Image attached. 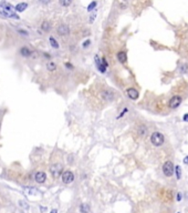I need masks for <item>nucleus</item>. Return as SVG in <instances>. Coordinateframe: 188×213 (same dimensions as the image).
<instances>
[{
	"instance_id": "obj_1",
	"label": "nucleus",
	"mask_w": 188,
	"mask_h": 213,
	"mask_svg": "<svg viewBox=\"0 0 188 213\" xmlns=\"http://www.w3.org/2000/svg\"><path fill=\"white\" fill-rule=\"evenodd\" d=\"M150 142H152V144L155 146H160L164 144V142H165V137L163 133H160L158 131H155L152 133L150 135Z\"/></svg>"
},
{
	"instance_id": "obj_2",
	"label": "nucleus",
	"mask_w": 188,
	"mask_h": 213,
	"mask_svg": "<svg viewBox=\"0 0 188 213\" xmlns=\"http://www.w3.org/2000/svg\"><path fill=\"white\" fill-rule=\"evenodd\" d=\"M163 173H164V175L165 177H167V178H171V177H173V174H174V169H175V167H174V164H173V162L171 161H166L164 164H163Z\"/></svg>"
},
{
	"instance_id": "obj_3",
	"label": "nucleus",
	"mask_w": 188,
	"mask_h": 213,
	"mask_svg": "<svg viewBox=\"0 0 188 213\" xmlns=\"http://www.w3.org/2000/svg\"><path fill=\"white\" fill-rule=\"evenodd\" d=\"M62 171H63V165L61 163H54L53 165H51L50 168V172H51V175L53 178H58L62 174Z\"/></svg>"
},
{
	"instance_id": "obj_4",
	"label": "nucleus",
	"mask_w": 188,
	"mask_h": 213,
	"mask_svg": "<svg viewBox=\"0 0 188 213\" xmlns=\"http://www.w3.org/2000/svg\"><path fill=\"white\" fill-rule=\"evenodd\" d=\"M182 101V98L180 95H174V97H171L169 102H168V107L171 109H177L178 107L180 106Z\"/></svg>"
},
{
	"instance_id": "obj_5",
	"label": "nucleus",
	"mask_w": 188,
	"mask_h": 213,
	"mask_svg": "<svg viewBox=\"0 0 188 213\" xmlns=\"http://www.w3.org/2000/svg\"><path fill=\"white\" fill-rule=\"evenodd\" d=\"M61 180L63 183L65 184H70L74 181V174L72 173L71 171H64L63 173L61 174Z\"/></svg>"
},
{
	"instance_id": "obj_6",
	"label": "nucleus",
	"mask_w": 188,
	"mask_h": 213,
	"mask_svg": "<svg viewBox=\"0 0 188 213\" xmlns=\"http://www.w3.org/2000/svg\"><path fill=\"white\" fill-rule=\"evenodd\" d=\"M101 97H102V99H103V100L110 102V101L114 100V98H115V93H114V92H113L111 89H106V90H104V91H102Z\"/></svg>"
},
{
	"instance_id": "obj_7",
	"label": "nucleus",
	"mask_w": 188,
	"mask_h": 213,
	"mask_svg": "<svg viewBox=\"0 0 188 213\" xmlns=\"http://www.w3.org/2000/svg\"><path fill=\"white\" fill-rule=\"evenodd\" d=\"M126 95L131 100H137L138 97H139V93L135 88H128L126 90Z\"/></svg>"
},
{
	"instance_id": "obj_8",
	"label": "nucleus",
	"mask_w": 188,
	"mask_h": 213,
	"mask_svg": "<svg viewBox=\"0 0 188 213\" xmlns=\"http://www.w3.org/2000/svg\"><path fill=\"white\" fill-rule=\"evenodd\" d=\"M34 180L37 183H44L47 180V174L44 173L43 171H38L34 174Z\"/></svg>"
},
{
	"instance_id": "obj_9",
	"label": "nucleus",
	"mask_w": 188,
	"mask_h": 213,
	"mask_svg": "<svg viewBox=\"0 0 188 213\" xmlns=\"http://www.w3.org/2000/svg\"><path fill=\"white\" fill-rule=\"evenodd\" d=\"M58 34L62 36V37H66V36L70 34V29L66 25H60L58 27Z\"/></svg>"
},
{
	"instance_id": "obj_10",
	"label": "nucleus",
	"mask_w": 188,
	"mask_h": 213,
	"mask_svg": "<svg viewBox=\"0 0 188 213\" xmlns=\"http://www.w3.org/2000/svg\"><path fill=\"white\" fill-rule=\"evenodd\" d=\"M147 131H148L147 127L144 125V124H141V125H138L136 132H137V135H139V137H145V135H147Z\"/></svg>"
},
{
	"instance_id": "obj_11",
	"label": "nucleus",
	"mask_w": 188,
	"mask_h": 213,
	"mask_svg": "<svg viewBox=\"0 0 188 213\" xmlns=\"http://www.w3.org/2000/svg\"><path fill=\"white\" fill-rule=\"evenodd\" d=\"M117 60L121 62V63H125L127 61V56H126V52H124V51H120V52H117Z\"/></svg>"
},
{
	"instance_id": "obj_12",
	"label": "nucleus",
	"mask_w": 188,
	"mask_h": 213,
	"mask_svg": "<svg viewBox=\"0 0 188 213\" xmlns=\"http://www.w3.org/2000/svg\"><path fill=\"white\" fill-rule=\"evenodd\" d=\"M31 53H32V51L30 50L28 47H22L21 49H20V55L22 57H30Z\"/></svg>"
},
{
	"instance_id": "obj_13",
	"label": "nucleus",
	"mask_w": 188,
	"mask_h": 213,
	"mask_svg": "<svg viewBox=\"0 0 188 213\" xmlns=\"http://www.w3.org/2000/svg\"><path fill=\"white\" fill-rule=\"evenodd\" d=\"M41 29L43 30L44 32H49L50 30H51V23L48 20H44L43 22L41 23Z\"/></svg>"
},
{
	"instance_id": "obj_14",
	"label": "nucleus",
	"mask_w": 188,
	"mask_h": 213,
	"mask_svg": "<svg viewBox=\"0 0 188 213\" xmlns=\"http://www.w3.org/2000/svg\"><path fill=\"white\" fill-rule=\"evenodd\" d=\"M27 7H28V4H26V2H21V4H18V5L15 7V10H16V11H19V12H22L27 9Z\"/></svg>"
},
{
	"instance_id": "obj_15",
	"label": "nucleus",
	"mask_w": 188,
	"mask_h": 213,
	"mask_svg": "<svg viewBox=\"0 0 188 213\" xmlns=\"http://www.w3.org/2000/svg\"><path fill=\"white\" fill-rule=\"evenodd\" d=\"M80 212L81 213H88L90 212V207L86 203H83L80 205Z\"/></svg>"
},
{
	"instance_id": "obj_16",
	"label": "nucleus",
	"mask_w": 188,
	"mask_h": 213,
	"mask_svg": "<svg viewBox=\"0 0 188 213\" xmlns=\"http://www.w3.org/2000/svg\"><path fill=\"white\" fill-rule=\"evenodd\" d=\"M47 69H48V71H54L56 69V64L53 61H49L47 63Z\"/></svg>"
},
{
	"instance_id": "obj_17",
	"label": "nucleus",
	"mask_w": 188,
	"mask_h": 213,
	"mask_svg": "<svg viewBox=\"0 0 188 213\" xmlns=\"http://www.w3.org/2000/svg\"><path fill=\"white\" fill-rule=\"evenodd\" d=\"M174 172L176 173V179L179 180L180 178H182V169H180V167L179 165H176L175 167V169H174Z\"/></svg>"
},
{
	"instance_id": "obj_18",
	"label": "nucleus",
	"mask_w": 188,
	"mask_h": 213,
	"mask_svg": "<svg viewBox=\"0 0 188 213\" xmlns=\"http://www.w3.org/2000/svg\"><path fill=\"white\" fill-rule=\"evenodd\" d=\"M49 41H50V45H51L52 48H54V49H58V48H59V43H58V41H56L53 37H50Z\"/></svg>"
},
{
	"instance_id": "obj_19",
	"label": "nucleus",
	"mask_w": 188,
	"mask_h": 213,
	"mask_svg": "<svg viewBox=\"0 0 188 213\" xmlns=\"http://www.w3.org/2000/svg\"><path fill=\"white\" fill-rule=\"evenodd\" d=\"M26 192H27L29 195H36V194H38L39 193L36 189H28V190H26Z\"/></svg>"
},
{
	"instance_id": "obj_20",
	"label": "nucleus",
	"mask_w": 188,
	"mask_h": 213,
	"mask_svg": "<svg viewBox=\"0 0 188 213\" xmlns=\"http://www.w3.org/2000/svg\"><path fill=\"white\" fill-rule=\"evenodd\" d=\"M96 5H97V4H96V1H93V2H91V4L88 5V11H92L94 8L96 7Z\"/></svg>"
},
{
	"instance_id": "obj_21",
	"label": "nucleus",
	"mask_w": 188,
	"mask_h": 213,
	"mask_svg": "<svg viewBox=\"0 0 188 213\" xmlns=\"http://www.w3.org/2000/svg\"><path fill=\"white\" fill-rule=\"evenodd\" d=\"M20 207H23V209H26V210H29V205H26V202L24 201H20Z\"/></svg>"
},
{
	"instance_id": "obj_22",
	"label": "nucleus",
	"mask_w": 188,
	"mask_h": 213,
	"mask_svg": "<svg viewBox=\"0 0 188 213\" xmlns=\"http://www.w3.org/2000/svg\"><path fill=\"white\" fill-rule=\"evenodd\" d=\"M187 69H188V66L185 63V64H182V67H180V71H182V72H186V71H187Z\"/></svg>"
},
{
	"instance_id": "obj_23",
	"label": "nucleus",
	"mask_w": 188,
	"mask_h": 213,
	"mask_svg": "<svg viewBox=\"0 0 188 213\" xmlns=\"http://www.w3.org/2000/svg\"><path fill=\"white\" fill-rule=\"evenodd\" d=\"M60 4L62 6H69V5H71V1H64V0H61Z\"/></svg>"
},
{
	"instance_id": "obj_24",
	"label": "nucleus",
	"mask_w": 188,
	"mask_h": 213,
	"mask_svg": "<svg viewBox=\"0 0 188 213\" xmlns=\"http://www.w3.org/2000/svg\"><path fill=\"white\" fill-rule=\"evenodd\" d=\"M88 45H91V41H90V40H86V41L83 43V48H88Z\"/></svg>"
},
{
	"instance_id": "obj_25",
	"label": "nucleus",
	"mask_w": 188,
	"mask_h": 213,
	"mask_svg": "<svg viewBox=\"0 0 188 213\" xmlns=\"http://www.w3.org/2000/svg\"><path fill=\"white\" fill-rule=\"evenodd\" d=\"M127 112V108H125V109H124V110H123V111H122L121 113H120V116H118V118H122V117H123V116H124V114H125V113Z\"/></svg>"
},
{
	"instance_id": "obj_26",
	"label": "nucleus",
	"mask_w": 188,
	"mask_h": 213,
	"mask_svg": "<svg viewBox=\"0 0 188 213\" xmlns=\"http://www.w3.org/2000/svg\"><path fill=\"white\" fill-rule=\"evenodd\" d=\"M182 193H177V196H176L177 201H180V200H182Z\"/></svg>"
},
{
	"instance_id": "obj_27",
	"label": "nucleus",
	"mask_w": 188,
	"mask_h": 213,
	"mask_svg": "<svg viewBox=\"0 0 188 213\" xmlns=\"http://www.w3.org/2000/svg\"><path fill=\"white\" fill-rule=\"evenodd\" d=\"M182 120H184L185 122H188V113H186V114L182 117Z\"/></svg>"
},
{
	"instance_id": "obj_28",
	"label": "nucleus",
	"mask_w": 188,
	"mask_h": 213,
	"mask_svg": "<svg viewBox=\"0 0 188 213\" xmlns=\"http://www.w3.org/2000/svg\"><path fill=\"white\" fill-rule=\"evenodd\" d=\"M184 163L188 165V156H186V157H185V159H184Z\"/></svg>"
},
{
	"instance_id": "obj_29",
	"label": "nucleus",
	"mask_w": 188,
	"mask_h": 213,
	"mask_svg": "<svg viewBox=\"0 0 188 213\" xmlns=\"http://www.w3.org/2000/svg\"><path fill=\"white\" fill-rule=\"evenodd\" d=\"M66 68H69V69H73V66L72 64H70V63H65Z\"/></svg>"
},
{
	"instance_id": "obj_30",
	"label": "nucleus",
	"mask_w": 188,
	"mask_h": 213,
	"mask_svg": "<svg viewBox=\"0 0 188 213\" xmlns=\"http://www.w3.org/2000/svg\"><path fill=\"white\" fill-rule=\"evenodd\" d=\"M18 31H19V32H20V34H24V36H27V32H26V31H23V30H18Z\"/></svg>"
},
{
	"instance_id": "obj_31",
	"label": "nucleus",
	"mask_w": 188,
	"mask_h": 213,
	"mask_svg": "<svg viewBox=\"0 0 188 213\" xmlns=\"http://www.w3.org/2000/svg\"><path fill=\"white\" fill-rule=\"evenodd\" d=\"M51 213H58V210H52Z\"/></svg>"
},
{
	"instance_id": "obj_32",
	"label": "nucleus",
	"mask_w": 188,
	"mask_h": 213,
	"mask_svg": "<svg viewBox=\"0 0 188 213\" xmlns=\"http://www.w3.org/2000/svg\"><path fill=\"white\" fill-rule=\"evenodd\" d=\"M178 213H179V212H178Z\"/></svg>"
}]
</instances>
